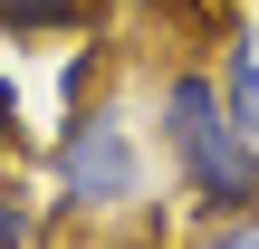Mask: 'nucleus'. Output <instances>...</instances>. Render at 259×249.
I'll return each instance as SVG.
<instances>
[{"label":"nucleus","mask_w":259,"mask_h":249,"mask_svg":"<svg viewBox=\"0 0 259 249\" xmlns=\"http://www.w3.org/2000/svg\"><path fill=\"white\" fill-rule=\"evenodd\" d=\"M29 240H38V211H29V202L0 182V249H29Z\"/></svg>","instance_id":"423d86ee"},{"label":"nucleus","mask_w":259,"mask_h":249,"mask_svg":"<svg viewBox=\"0 0 259 249\" xmlns=\"http://www.w3.org/2000/svg\"><path fill=\"white\" fill-rule=\"evenodd\" d=\"M154 154L173 163V192L192 202V221H231V211H259V154L240 144L211 67H163L154 77Z\"/></svg>","instance_id":"f257e3e1"},{"label":"nucleus","mask_w":259,"mask_h":249,"mask_svg":"<svg viewBox=\"0 0 259 249\" xmlns=\"http://www.w3.org/2000/svg\"><path fill=\"white\" fill-rule=\"evenodd\" d=\"M211 86H221V106H231L240 144L259 154V38H250V29H231V48L211 58Z\"/></svg>","instance_id":"7ed1b4c3"},{"label":"nucleus","mask_w":259,"mask_h":249,"mask_svg":"<svg viewBox=\"0 0 259 249\" xmlns=\"http://www.w3.org/2000/svg\"><path fill=\"white\" fill-rule=\"evenodd\" d=\"M48 202H58L77 230L144 221V125H135L115 96L67 106L58 144H48Z\"/></svg>","instance_id":"f03ea898"},{"label":"nucleus","mask_w":259,"mask_h":249,"mask_svg":"<svg viewBox=\"0 0 259 249\" xmlns=\"http://www.w3.org/2000/svg\"><path fill=\"white\" fill-rule=\"evenodd\" d=\"M192 249H259V211H231V221H202Z\"/></svg>","instance_id":"39448f33"},{"label":"nucleus","mask_w":259,"mask_h":249,"mask_svg":"<svg viewBox=\"0 0 259 249\" xmlns=\"http://www.w3.org/2000/svg\"><path fill=\"white\" fill-rule=\"evenodd\" d=\"M87 19H96V0H0V38H67Z\"/></svg>","instance_id":"20e7f679"},{"label":"nucleus","mask_w":259,"mask_h":249,"mask_svg":"<svg viewBox=\"0 0 259 249\" xmlns=\"http://www.w3.org/2000/svg\"><path fill=\"white\" fill-rule=\"evenodd\" d=\"M77 249H163L144 221H115V230H96V240H77Z\"/></svg>","instance_id":"0eeeda50"}]
</instances>
